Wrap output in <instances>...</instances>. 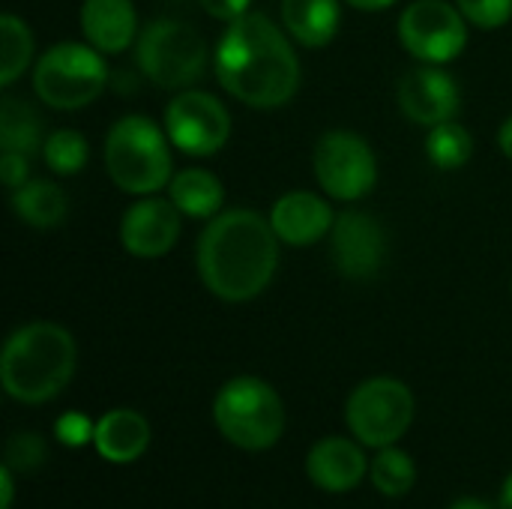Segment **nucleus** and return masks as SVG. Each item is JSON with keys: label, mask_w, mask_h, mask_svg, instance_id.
<instances>
[{"label": "nucleus", "mask_w": 512, "mask_h": 509, "mask_svg": "<svg viewBox=\"0 0 512 509\" xmlns=\"http://www.w3.org/2000/svg\"><path fill=\"white\" fill-rule=\"evenodd\" d=\"M300 57L282 24L264 12H246L225 27L216 45V78L237 102L273 111L300 90Z\"/></svg>", "instance_id": "1"}, {"label": "nucleus", "mask_w": 512, "mask_h": 509, "mask_svg": "<svg viewBox=\"0 0 512 509\" xmlns=\"http://www.w3.org/2000/svg\"><path fill=\"white\" fill-rule=\"evenodd\" d=\"M279 237L270 216L234 207L207 219L198 237L201 285L222 303H249L261 297L279 270Z\"/></svg>", "instance_id": "2"}, {"label": "nucleus", "mask_w": 512, "mask_h": 509, "mask_svg": "<svg viewBox=\"0 0 512 509\" xmlns=\"http://www.w3.org/2000/svg\"><path fill=\"white\" fill-rule=\"evenodd\" d=\"M75 363L72 333L54 321H33L9 333L0 354V384L21 405H45L69 387Z\"/></svg>", "instance_id": "3"}, {"label": "nucleus", "mask_w": 512, "mask_h": 509, "mask_svg": "<svg viewBox=\"0 0 512 509\" xmlns=\"http://www.w3.org/2000/svg\"><path fill=\"white\" fill-rule=\"evenodd\" d=\"M171 147L165 126L147 114H126L105 135V171L129 195H156L174 177Z\"/></svg>", "instance_id": "4"}, {"label": "nucleus", "mask_w": 512, "mask_h": 509, "mask_svg": "<svg viewBox=\"0 0 512 509\" xmlns=\"http://www.w3.org/2000/svg\"><path fill=\"white\" fill-rule=\"evenodd\" d=\"M213 423L219 435L246 453H264L285 435L282 396L255 375H237L225 381L213 399Z\"/></svg>", "instance_id": "5"}, {"label": "nucleus", "mask_w": 512, "mask_h": 509, "mask_svg": "<svg viewBox=\"0 0 512 509\" xmlns=\"http://www.w3.org/2000/svg\"><path fill=\"white\" fill-rule=\"evenodd\" d=\"M111 81L105 54L90 42H57L33 66V93L54 111H78L96 102Z\"/></svg>", "instance_id": "6"}, {"label": "nucleus", "mask_w": 512, "mask_h": 509, "mask_svg": "<svg viewBox=\"0 0 512 509\" xmlns=\"http://www.w3.org/2000/svg\"><path fill=\"white\" fill-rule=\"evenodd\" d=\"M135 63L150 84L162 90H189L204 78L210 48L192 24L156 18L135 39Z\"/></svg>", "instance_id": "7"}, {"label": "nucleus", "mask_w": 512, "mask_h": 509, "mask_svg": "<svg viewBox=\"0 0 512 509\" xmlns=\"http://www.w3.org/2000/svg\"><path fill=\"white\" fill-rule=\"evenodd\" d=\"M414 393L405 381L375 375L354 387L345 405V423L351 435L372 450L399 444L414 423Z\"/></svg>", "instance_id": "8"}, {"label": "nucleus", "mask_w": 512, "mask_h": 509, "mask_svg": "<svg viewBox=\"0 0 512 509\" xmlns=\"http://www.w3.org/2000/svg\"><path fill=\"white\" fill-rule=\"evenodd\" d=\"M318 186L333 201H360L378 186V156L372 144L348 129H330L312 150Z\"/></svg>", "instance_id": "9"}, {"label": "nucleus", "mask_w": 512, "mask_h": 509, "mask_svg": "<svg viewBox=\"0 0 512 509\" xmlns=\"http://www.w3.org/2000/svg\"><path fill=\"white\" fill-rule=\"evenodd\" d=\"M402 48L432 66H447L468 48V18L447 0H414L396 24Z\"/></svg>", "instance_id": "10"}, {"label": "nucleus", "mask_w": 512, "mask_h": 509, "mask_svg": "<svg viewBox=\"0 0 512 509\" xmlns=\"http://www.w3.org/2000/svg\"><path fill=\"white\" fill-rule=\"evenodd\" d=\"M171 144L195 159L216 156L228 138H231V114L207 90H180L168 105H165V120H162Z\"/></svg>", "instance_id": "11"}, {"label": "nucleus", "mask_w": 512, "mask_h": 509, "mask_svg": "<svg viewBox=\"0 0 512 509\" xmlns=\"http://www.w3.org/2000/svg\"><path fill=\"white\" fill-rule=\"evenodd\" d=\"M390 255L384 225L366 210H345L336 216L330 231V258L333 267L351 282L375 279Z\"/></svg>", "instance_id": "12"}, {"label": "nucleus", "mask_w": 512, "mask_h": 509, "mask_svg": "<svg viewBox=\"0 0 512 509\" xmlns=\"http://www.w3.org/2000/svg\"><path fill=\"white\" fill-rule=\"evenodd\" d=\"M396 99L402 114L417 126H438L456 120L462 105V90L444 66L420 63L399 78Z\"/></svg>", "instance_id": "13"}, {"label": "nucleus", "mask_w": 512, "mask_h": 509, "mask_svg": "<svg viewBox=\"0 0 512 509\" xmlns=\"http://www.w3.org/2000/svg\"><path fill=\"white\" fill-rule=\"evenodd\" d=\"M183 231V213L171 198L144 195L120 219V246L141 261H156L168 255Z\"/></svg>", "instance_id": "14"}, {"label": "nucleus", "mask_w": 512, "mask_h": 509, "mask_svg": "<svg viewBox=\"0 0 512 509\" xmlns=\"http://www.w3.org/2000/svg\"><path fill=\"white\" fill-rule=\"evenodd\" d=\"M270 225L282 246L306 249L330 237L336 225V213L327 198L309 192V189H291L276 198L270 207Z\"/></svg>", "instance_id": "15"}, {"label": "nucleus", "mask_w": 512, "mask_h": 509, "mask_svg": "<svg viewBox=\"0 0 512 509\" xmlns=\"http://www.w3.org/2000/svg\"><path fill=\"white\" fill-rule=\"evenodd\" d=\"M306 477L330 495L354 492L369 477V459L363 453V444L354 438H321L309 456H306Z\"/></svg>", "instance_id": "16"}, {"label": "nucleus", "mask_w": 512, "mask_h": 509, "mask_svg": "<svg viewBox=\"0 0 512 509\" xmlns=\"http://www.w3.org/2000/svg\"><path fill=\"white\" fill-rule=\"evenodd\" d=\"M81 33L102 54H120L138 39V12L132 0H84Z\"/></svg>", "instance_id": "17"}, {"label": "nucleus", "mask_w": 512, "mask_h": 509, "mask_svg": "<svg viewBox=\"0 0 512 509\" xmlns=\"http://www.w3.org/2000/svg\"><path fill=\"white\" fill-rule=\"evenodd\" d=\"M93 447L105 462L129 465L141 459L150 447V423L132 408H114L96 420Z\"/></svg>", "instance_id": "18"}, {"label": "nucleus", "mask_w": 512, "mask_h": 509, "mask_svg": "<svg viewBox=\"0 0 512 509\" xmlns=\"http://www.w3.org/2000/svg\"><path fill=\"white\" fill-rule=\"evenodd\" d=\"M282 27L303 48H327L342 24V0H282Z\"/></svg>", "instance_id": "19"}, {"label": "nucleus", "mask_w": 512, "mask_h": 509, "mask_svg": "<svg viewBox=\"0 0 512 509\" xmlns=\"http://www.w3.org/2000/svg\"><path fill=\"white\" fill-rule=\"evenodd\" d=\"M168 198L186 219H213L222 213L225 186L207 168H183L174 171L168 183Z\"/></svg>", "instance_id": "20"}, {"label": "nucleus", "mask_w": 512, "mask_h": 509, "mask_svg": "<svg viewBox=\"0 0 512 509\" xmlns=\"http://www.w3.org/2000/svg\"><path fill=\"white\" fill-rule=\"evenodd\" d=\"M12 210L24 225L48 231L63 225L69 213V198L54 180H27L12 192Z\"/></svg>", "instance_id": "21"}, {"label": "nucleus", "mask_w": 512, "mask_h": 509, "mask_svg": "<svg viewBox=\"0 0 512 509\" xmlns=\"http://www.w3.org/2000/svg\"><path fill=\"white\" fill-rule=\"evenodd\" d=\"M42 144H45V135H42L39 111L21 96L6 93L0 99V150H15V153L30 156L42 150Z\"/></svg>", "instance_id": "22"}, {"label": "nucleus", "mask_w": 512, "mask_h": 509, "mask_svg": "<svg viewBox=\"0 0 512 509\" xmlns=\"http://www.w3.org/2000/svg\"><path fill=\"white\" fill-rule=\"evenodd\" d=\"M36 51L27 21L6 12L0 15V87H12L30 66Z\"/></svg>", "instance_id": "23"}, {"label": "nucleus", "mask_w": 512, "mask_h": 509, "mask_svg": "<svg viewBox=\"0 0 512 509\" xmlns=\"http://www.w3.org/2000/svg\"><path fill=\"white\" fill-rule=\"evenodd\" d=\"M369 480H372L378 495H384V498H405L414 489V483H417V465L396 444L393 447H381V450H375V456L369 462Z\"/></svg>", "instance_id": "24"}, {"label": "nucleus", "mask_w": 512, "mask_h": 509, "mask_svg": "<svg viewBox=\"0 0 512 509\" xmlns=\"http://www.w3.org/2000/svg\"><path fill=\"white\" fill-rule=\"evenodd\" d=\"M426 156L438 171H459L474 156V135L456 120L438 123L426 132Z\"/></svg>", "instance_id": "25"}, {"label": "nucleus", "mask_w": 512, "mask_h": 509, "mask_svg": "<svg viewBox=\"0 0 512 509\" xmlns=\"http://www.w3.org/2000/svg\"><path fill=\"white\" fill-rule=\"evenodd\" d=\"M42 159H45L48 171H54L57 177H75L87 168L90 144L78 129H54L45 135Z\"/></svg>", "instance_id": "26"}, {"label": "nucleus", "mask_w": 512, "mask_h": 509, "mask_svg": "<svg viewBox=\"0 0 512 509\" xmlns=\"http://www.w3.org/2000/svg\"><path fill=\"white\" fill-rule=\"evenodd\" d=\"M45 456H48L45 441L39 435H33V432H18L6 444V465L12 471H21V474L36 471L45 462Z\"/></svg>", "instance_id": "27"}, {"label": "nucleus", "mask_w": 512, "mask_h": 509, "mask_svg": "<svg viewBox=\"0 0 512 509\" xmlns=\"http://www.w3.org/2000/svg\"><path fill=\"white\" fill-rule=\"evenodd\" d=\"M456 6L480 30H498L512 18V0H456Z\"/></svg>", "instance_id": "28"}, {"label": "nucleus", "mask_w": 512, "mask_h": 509, "mask_svg": "<svg viewBox=\"0 0 512 509\" xmlns=\"http://www.w3.org/2000/svg\"><path fill=\"white\" fill-rule=\"evenodd\" d=\"M93 432H96V423L81 414V411H66L57 426H54V435L63 447H84V444H93Z\"/></svg>", "instance_id": "29"}, {"label": "nucleus", "mask_w": 512, "mask_h": 509, "mask_svg": "<svg viewBox=\"0 0 512 509\" xmlns=\"http://www.w3.org/2000/svg\"><path fill=\"white\" fill-rule=\"evenodd\" d=\"M27 180H30V156L15 153V150H3L0 153V183L15 192Z\"/></svg>", "instance_id": "30"}, {"label": "nucleus", "mask_w": 512, "mask_h": 509, "mask_svg": "<svg viewBox=\"0 0 512 509\" xmlns=\"http://www.w3.org/2000/svg\"><path fill=\"white\" fill-rule=\"evenodd\" d=\"M198 3H201V9H204L210 18L225 21V24H231V21H237L240 15L252 12V9H249L252 0H198Z\"/></svg>", "instance_id": "31"}, {"label": "nucleus", "mask_w": 512, "mask_h": 509, "mask_svg": "<svg viewBox=\"0 0 512 509\" xmlns=\"http://www.w3.org/2000/svg\"><path fill=\"white\" fill-rule=\"evenodd\" d=\"M12 468L3 465L0 468V509H12V501H15V480H12Z\"/></svg>", "instance_id": "32"}, {"label": "nucleus", "mask_w": 512, "mask_h": 509, "mask_svg": "<svg viewBox=\"0 0 512 509\" xmlns=\"http://www.w3.org/2000/svg\"><path fill=\"white\" fill-rule=\"evenodd\" d=\"M498 150L512 162V117H507L498 129Z\"/></svg>", "instance_id": "33"}, {"label": "nucleus", "mask_w": 512, "mask_h": 509, "mask_svg": "<svg viewBox=\"0 0 512 509\" xmlns=\"http://www.w3.org/2000/svg\"><path fill=\"white\" fill-rule=\"evenodd\" d=\"M342 3H348L360 12H381V9H390L396 0H342Z\"/></svg>", "instance_id": "34"}, {"label": "nucleus", "mask_w": 512, "mask_h": 509, "mask_svg": "<svg viewBox=\"0 0 512 509\" xmlns=\"http://www.w3.org/2000/svg\"><path fill=\"white\" fill-rule=\"evenodd\" d=\"M447 509H495L492 504H486V501H480V498H459V501H453Z\"/></svg>", "instance_id": "35"}, {"label": "nucleus", "mask_w": 512, "mask_h": 509, "mask_svg": "<svg viewBox=\"0 0 512 509\" xmlns=\"http://www.w3.org/2000/svg\"><path fill=\"white\" fill-rule=\"evenodd\" d=\"M498 509H512V474L501 486V498H498Z\"/></svg>", "instance_id": "36"}]
</instances>
